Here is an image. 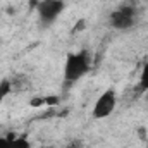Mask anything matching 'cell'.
<instances>
[{
    "instance_id": "obj_1",
    "label": "cell",
    "mask_w": 148,
    "mask_h": 148,
    "mask_svg": "<svg viewBox=\"0 0 148 148\" xmlns=\"http://www.w3.org/2000/svg\"><path fill=\"white\" fill-rule=\"evenodd\" d=\"M91 69V55L88 50H77L67 55L64 64V83L66 86L77 83Z\"/></svg>"
},
{
    "instance_id": "obj_2",
    "label": "cell",
    "mask_w": 148,
    "mask_h": 148,
    "mask_svg": "<svg viewBox=\"0 0 148 148\" xmlns=\"http://www.w3.org/2000/svg\"><path fill=\"white\" fill-rule=\"evenodd\" d=\"M136 7L133 3L127 5H121L115 10H112V14L109 16V23L114 29L117 31H127L136 24Z\"/></svg>"
},
{
    "instance_id": "obj_3",
    "label": "cell",
    "mask_w": 148,
    "mask_h": 148,
    "mask_svg": "<svg viewBox=\"0 0 148 148\" xmlns=\"http://www.w3.org/2000/svg\"><path fill=\"white\" fill-rule=\"evenodd\" d=\"M64 9H66V2L64 0H41L36 5L35 10H36L41 24L43 26H50L64 12Z\"/></svg>"
},
{
    "instance_id": "obj_4",
    "label": "cell",
    "mask_w": 148,
    "mask_h": 148,
    "mask_svg": "<svg viewBox=\"0 0 148 148\" xmlns=\"http://www.w3.org/2000/svg\"><path fill=\"white\" fill-rule=\"evenodd\" d=\"M115 107H117V91L114 88H109L97 98L91 115L93 119H107L109 115H112Z\"/></svg>"
},
{
    "instance_id": "obj_5",
    "label": "cell",
    "mask_w": 148,
    "mask_h": 148,
    "mask_svg": "<svg viewBox=\"0 0 148 148\" xmlns=\"http://www.w3.org/2000/svg\"><path fill=\"white\" fill-rule=\"evenodd\" d=\"M0 148H31L24 136H0Z\"/></svg>"
},
{
    "instance_id": "obj_6",
    "label": "cell",
    "mask_w": 148,
    "mask_h": 148,
    "mask_svg": "<svg viewBox=\"0 0 148 148\" xmlns=\"http://www.w3.org/2000/svg\"><path fill=\"white\" fill-rule=\"evenodd\" d=\"M148 90V57H147V62L141 69V74H140V83H138V91L145 93Z\"/></svg>"
},
{
    "instance_id": "obj_7",
    "label": "cell",
    "mask_w": 148,
    "mask_h": 148,
    "mask_svg": "<svg viewBox=\"0 0 148 148\" xmlns=\"http://www.w3.org/2000/svg\"><path fill=\"white\" fill-rule=\"evenodd\" d=\"M10 88H12V84H10L9 79H2V81H0V105H2V102H3V98L10 93Z\"/></svg>"
},
{
    "instance_id": "obj_8",
    "label": "cell",
    "mask_w": 148,
    "mask_h": 148,
    "mask_svg": "<svg viewBox=\"0 0 148 148\" xmlns=\"http://www.w3.org/2000/svg\"><path fill=\"white\" fill-rule=\"evenodd\" d=\"M40 2L41 0H28V5H29V9H36V5Z\"/></svg>"
},
{
    "instance_id": "obj_9",
    "label": "cell",
    "mask_w": 148,
    "mask_h": 148,
    "mask_svg": "<svg viewBox=\"0 0 148 148\" xmlns=\"http://www.w3.org/2000/svg\"><path fill=\"white\" fill-rule=\"evenodd\" d=\"M145 98H147V100H148V90H147V91H145Z\"/></svg>"
},
{
    "instance_id": "obj_10",
    "label": "cell",
    "mask_w": 148,
    "mask_h": 148,
    "mask_svg": "<svg viewBox=\"0 0 148 148\" xmlns=\"http://www.w3.org/2000/svg\"><path fill=\"white\" fill-rule=\"evenodd\" d=\"M40 148H52V147H40Z\"/></svg>"
}]
</instances>
